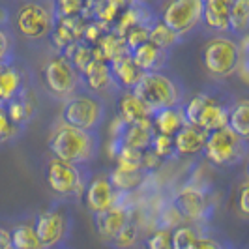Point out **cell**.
<instances>
[{
  "label": "cell",
  "instance_id": "33",
  "mask_svg": "<svg viewBox=\"0 0 249 249\" xmlns=\"http://www.w3.org/2000/svg\"><path fill=\"white\" fill-rule=\"evenodd\" d=\"M137 240H139V227L129 221L116 236L112 238L111 242L114 244L116 249H131L137 244Z\"/></svg>",
  "mask_w": 249,
  "mask_h": 249
},
{
  "label": "cell",
  "instance_id": "39",
  "mask_svg": "<svg viewBox=\"0 0 249 249\" xmlns=\"http://www.w3.org/2000/svg\"><path fill=\"white\" fill-rule=\"evenodd\" d=\"M238 212L242 217H248L249 215V186L248 184H242L240 191H238Z\"/></svg>",
  "mask_w": 249,
  "mask_h": 249
},
{
  "label": "cell",
  "instance_id": "22",
  "mask_svg": "<svg viewBox=\"0 0 249 249\" xmlns=\"http://www.w3.org/2000/svg\"><path fill=\"white\" fill-rule=\"evenodd\" d=\"M152 137H154V129H152V122L148 118V120H142V122H137V124L125 125L124 133L120 137V142L129 146V148L142 152V150L150 148Z\"/></svg>",
  "mask_w": 249,
  "mask_h": 249
},
{
  "label": "cell",
  "instance_id": "17",
  "mask_svg": "<svg viewBox=\"0 0 249 249\" xmlns=\"http://www.w3.org/2000/svg\"><path fill=\"white\" fill-rule=\"evenodd\" d=\"M202 2V19L212 30H229V12L234 0H200Z\"/></svg>",
  "mask_w": 249,
  "mask_h": 249
},
{
  "label": "cell",
  "instance_id": "41",
  "mask_svg": "<svg viewBox=\"0 0 249 249\" xmlns=\"http://www.w3.org/2000/svg\"><path fill=\"white\" fill-rule=\"evenodd\" d=\"M191 249H223L217 242H213L210 238H197L195 246Z\"/></svg>",
  "mask_w": 249,
  "mask_h": 249
},
{
  "label": "cell",
  "instance_id": "20",
  "mask_svg": "<svg viewBox=\"0 0 249 249\" xmlns=\"http://www.w3.org/2000/svg\"><path fill=\"white\" fill-rule=\"evenodd\" d=\"M150 116H152V111H150L142 101L139 100L133 92L124 94V96L120 98V101H118V118H120L125 125L148 120Z\"/></svg>",
  "mask_w": 249,
  "mask_h": 249
},
{
  "label": "cell",
  "instance_id": "26",
  "mask_svg": "<svg viewBox=\"0 0 249 249\" xmlns=\"http://www.w3.org/2000/svg\"><path fill=\"white\" fill-rule=\"evenodd\" d=\"M227 127H231L236 135L248 139L249 135V101L242 100L234 105V109L229 112Z\"/></svg>",
  "mask_w": 249,
  "mask_h": 249
},
{
  "label": "cell",
  "instance_id": "15",
  "mask_svg": "<svg viewBox=\"0 0 249 249\" xmlns=\"http://www.w3.org/2000/svg\"><path fill=\"white\" fill-rule=\"evenodd\" d=\"M176 208L187 219H200L206 212V195L193 186L184 187L176 197Z\"/></svg>",
  "mask_w": 249,
  "mask_h": 249
},
{
  "label": "cell",
  "instance_id": "36",
  "mask_svg": "<svg viewBox=\"0 0 249 249\" xmlns=\"http://www.w3.org/2000/svg\"><path fill=\"white\" fill-rule=\"evenodd\" d=\"M171 229H160L156 231L148 240V249H173L171 246Z\"/></svg>",
  "mask_w": 249,
  "mask_h": 249
},
{
  "label": "cell",
  "instance_id": "11",
  "mask_svg": "<svg viewBox=\"0 0 249 249\" xmlns=\"http://www.w3.org/2000/svg\"><path fill=\"white\" fill-rule=\"evenodd\" d=\"M36 236L43 249L54 248L56 244L62 242L68 231V217L60 210H49L43 212L34 223Z\"/></svg>",
  "mask_w": 249,
  "mask_h": 249
},
{
  "label": "cell",
  "instance_id": "1",
  "mask_svg": "<svg viewBox=\"0 0 249 249\" xmlns=\"http://www.w3.org/2000/svg\"><path fill=\"white\" fill-rule=\"evenodd\" d=\"M49 148L53 152V158L77 165L87 163L94 158L96 141L85 129L60 124L51 135Z\"/></svg>",
  "mask_w": 249,
  "mask_h": 249
},
{
  "label": "cell",
  "instance_id": "43",
  "mask_svg": "<svg viewBox=\"0 0 249 249\" xmlns=\"http://www.w3.org/2000/svg\"><path fill=\"white\" fill-rule=\"evenodd\" d=\"M0 249H12V240H10V232L6 229L0 227Z\"/></svg>",
  "mask_w": 249,
  "mask_h": 249
},
{
  "label": "cell",
  "instance_id": "4",
  "mask_svg": "<svg viewBox=\"0 0 249 249\" xmlns=\"http://www.w3.org/2000/svg\"><path fill=\"white\" fill-rule=\"evenodd\" d=\"M184 116H186V124L195 125L202 131L210 133L227 125L229 112L215 98L208 94H197L186 105Z\"/></svg>",
  "mask_w": 249,
  "mask_h": 249
},
{
  "label": "cell",
  "instance_id": "14",
  "mask_svg": "<svg viewBox=\"0 0 249 249\" xmlns=\"http://www.w3.org/2000/svg\"><path fill=\"white\" fill-rule=\"evenodd\" d=\"M150 122H152L154 133H161V135L175 137L176 133L186 125L184 109H180L176 105V107H167V109H161V111L152 112Z\"/></svg>",
  "mask_w": 249,
  "mask_h": 249
},
{
  "label": "cell",
  "instance_id": "42",
  "mask_svg": "<svg viewBox=\"0 0 249 249\" xmlns=\"http://www.w3.org/2000/svg\"><path fill=\"white\" fill-rule=\"evenodd\" d=\"M8 53H10V37L0 28V62L8 56Z\"/></svg>",
  "mask_w": 249,
  "mask_h": 249
},
{
  "label": "cell",
  "instance_id": "46",
  "mask_svg": "<svg viewBox=\"0 0 249 249\" xmlns=\"http://www.w3.org/2000/svg\"><path fill=\"white\" fill-rule=\"evenodd\" d=\"M141 2H148V0H141Z\"/></svg>",
  "mask_w": 249,
  "mask_h": 249
},
{
  "label": "cell",
  "instance_id": "37",
  "mask_svg": "<svg viewBox=\"0 0 249 249\" xmlns=\"http://www.w3.org/2000/svg\"><path fill=\"white\" fill-rule=\"evenodd\" d=\"M17 129H19V125L13 124L10 116H8V112L0 107V142H6L12 137H15Z\"/></svg>",
  "mask_w": 249,
  "mask_h": 249
},
{
  "label": "cell",
  "instance_id": "44",
  "mask_svg": "<svg viewBox=\"0 0 249 249\" xmlns=\"http://www.w3.org/2000/svg\"><path fill=\"white\" fill-rule=\"evenodd\" d=\"M2 21H6V13H4V10L0 8V23H2Z\"/></svg>",
  "mask_w": 249,
  "mask_h": 249
},
{
  "label": "cell",
  "instance_id": "21",
  "mask_svg": "<svg viewBox=\"0 0 249 249\" xmlns=\"http://www.w3.org/2000/svg\"><path fill=\"white\" fill-rule=\"evenodd\" d=\"M90 49H92L94 60H101V62L107 64L112 62L116 56H122L125 53H129L124 39L120 36H114V34H103Z\"/></svg>",
  "mask_w": 249,
  "mask_h": 249
},
{
  "label": "cell",
  "instance_id": "16",
  "mask_svg": "<svg viewBox=\"0 0 249 249\" xmlns=\"http://www.w3.org/2000/svg\"><path fill=\"white\" fill-rule=\"evenodd\" d=\"M206 131H202L195 125L186 124L175 137V152L182 154V156H195L204 150V142H206Z\"/></svg>",
  "mask_w": 249,
  "mask_h": 249
},
{
  "label": "cell",
  "instance_id": "32",
  "mask_svg": "<svg viewBox=\"0 0 249 249\" xmlns=\"http://www.w3.org/2000/svg\"><path fill=\"white\" fill-rule=\"evenodd\" d=\"M197 232L191 229V227H186V225H180L176 227L171 234V246L173 249H191L197 242Z\"/></svg>",
  "mask_w": 249,
  "mask_h": 249
},
{
  "label": "cell",
  "instance_id": "23",
  "mask_svg": "<svg viewBox=\"0 0 249 249\" xmlns=\"http://www.w3.org/2000/svg\"><path fill=\"white\" fill-rule=\"evenodd\" d=\"M129 54H131V60L135 62V66L144 73L146 71H156L158 66L163 62V51L160 47H156L154 43H150V41L141 43Z\"/></svg>",
  "mask_w": 249,
  "mask_h": 249
},
{
  "label": "cell",
  "instance_id": "9",
  "mask_svg": "<svg viewBox=\"0 0 249 249\" xmlns=\"http://www.w3.org/2000/svg\"><path fill=\"white\" fill-rule=\"evenodd\" d=\"M45 178L51 191L56 195H75L83 189V176L75 163L53 158L47 165Z\"/></svg>",
  "mask_w": 249,
  "mask_h": 249
},
{
  "label": "cell",
  "instance_id": "31",
  "mask_svg": "<svg viewBox=\"0 0 249 249\" xmlns=\"http://www.w3.org/2000/svg\"><path fill=\"white\" fill-rule=\"evenodd\" d=\"M88 0H56V15L58 19L83 17L87 12Z\"/></svg>",
  "mask_w": 249,
  "mask_h": 249
},
{
  "label": "cell",
  "instance_id": "28",
  "mask_svg": "<svg viewBox=\"0 0 249 249\" xmlns=\"http://www.w3.org/2000/svg\"><path fill=\"white\" fill-rule=\"evenodd\" d=\"M8 105L10 107H8L6 112H8L10 120L15 125L26 124L32 118V114H34V101H32V98H28L26 94H23L21 98H13Z\"/></svg>",
  "mask_w": 249,
  "mask_h": 249
},
{
  "label": "cell",
  "instance_id": "8",
  "mask_svg": "<svg viewBox=\"0 0 249 249\" xmlns=\"http://www.w3.org/2000/svg\"><path fill=\"white\" fill-rule=\"evenodd\" d=\"M43 83L53 96L68 98L77 88V71L62 54L53 56L43 68Z\"/></svg>",
  "mask_w": 249,
  "mask_h": 249
},
{
  "label": "cell",
  "instance_id": "34",
  "mask_svg": "<svg viewBox=\"0 0 249 249\" xmlns=\"http://www.w3.org/2000/svg\"><path fill=\"white\" fill-rule=\"evenodd\" d=\"M124 39L125 47L127 51L131 53V51L139 47L141 43H144V41H148V26L146 25H135V26H129L127 30L124 32Z\"/></svg>",
  "mask_w": 249,
  "mask_h": 249
},
{
  "label": "cell",
  "instance_id": "7",
  "mask_svg": "<svg viewBox=\"0 0 249 249\" xmlns=\"http://www.w3.org/2000/svg\"><path fill=\"white\" fill-rule=\"evenodd\" d=\"M200 21H202L200 0H171L163 10L161 23L178 36L191 32Z\"/></svg>",
  "mask_w": 249,
  "mask_h": 249
},
{
  "label": "cell",
  "instance_id": "5",
  "mask_svg": "<svg viewBox=\"0 0 249 249\" xmlns=\"http://www.w3.org/2000/svg\"><path fill=\"white\" fill-rule=\"evenodd\" d=\"M204 154L208 161H212L213 165H221V167L234 165L244 156V139L225 125L206 135Z\"/></svg>",
  "mask_w": 249,
  "mask_h": 249
},
{
  "label": "cell",
  "instance_id": "35",
  "mask_svg": "<svg viewBox=\"0 0 249 249\" xmlns=\"http://www.w3.org/2000/svg\"><path fill=\"white\" fill-rule=\"evenodd\" d=\"M150 150L156 152L160 158H169L175 154V139L169 135H161V133H154L152 142H150Z\"/></svg>",
  "mask_w": 249,
  "mask_h": 249
},
{
  "label": "cell",
  "instance_id": "27",
  "mask_svg": "<svg viewBox=\"0 0 249 249\" xmlns=\"http://www.w3.org/2000/svg\"><path fill=\"white\" fill-rule=\"evenodd\" d=\"M10 240H12V249H43L36 236L34 225H17L10 232Z\"/></svg>",
  "mask_w": 249,
  "mask_h": 249
},
{
  "label": "cell",
  "instance_id": "40",
  "mask_svg": "<svg viewBox=\"0 0 249 249\" xmlns=\"http://www.w3.org/2000/svg\"><path fill=\"white\" fill-rule=\"evenodd\" d=\"M105 32L101 30V23H92V25H87L85 26V32H83V37L87 39L88 43H96L101 36H103Z\"/></svg>",
  "mask_w": 249,
  "mask_h": 249
},
{
  "label": "cell",
  "instance_id": "6",
  "mask_svg": "<svg viewBox=\"0 0 249 249\" xmlns=\"http://www.w3.org/2000/svg\"><path fill=\"white\" fill-rule=\"evenodd\" d=\"M103 107L98 100L90 96H73L64 103L62 107V124L90 131L100 124Z\"/></svg>",
  "mask_w": 249,
  "mask_h": 249
},
{
  "label": "cell",
  "instance_id": "13",
  "mask_svg": "<svg viewBox=\"0 0 249 249\" xmlns=\"http://www.w3.org/2000/svg\"><path fill=\"white\" fill-rule=\"evenodd\" d=\"M127 223H129V210L122 206L120 202L111 206L105 212L94 213L96 231L103 240H112Z\"/></svg>",
  "mask_w": 249,
  "mask_h": 249
},
{
  "label": "cell",
  "instance_id": "3",
  "mask_svg": "<svg viewBox=\"0 0 249 249\" xmlns=\"http://www.w3.org/2000/svg\"><path fill=\"white\" fill-rule=\"evenodd\" d=\"M240 64V47L229 37H212L202 49V66L212 77L225 79L236 73Z\"/></svg>",
  "mask_w": 249,
  "mask_h": 249
},
{
  "label": "cell",
  "instance_id": "29",
  "mask_svg": "<svg viewBox=\"0 0 249 249\" xmlns=\"http://www.w3.org/2000/svg\"><path fill=\"white\" fill-rule=\"evenodd\" d=\"M249 25V2L248 0H234L229 12V30L244 32Z\"/></svg>",
  "mask_w": 249,
  "mask_h": 249
},
{
  "label": "cell",
  "instance_id": "2",
  "mask_svg": "<svg viewBox=\"0 0 249 249\" xmlns=\"http://www.w3.org/2000/svg\"><path fill=\"white\" fill-rule=\"evenodd\" d=\"M133 94L152 112L176 107L180 101V88L175 81L160 71H146L133 87Z\"/></svg>",
  "mask_w": 249,
  "mask_h": 249
},
{
  "label": "cell",
  "instance_id": "45",
  "mask_svg": "<svg viewBox=\"0 0 249 249\" xmlns=\"http://www.w3.org/2000/svg\"><path fill=\"white\" fill-rule=\"evenodd\" d=\"M88 2H100V0H88Z\"/></svg>",
  "mask_w": 249,
  "mask_h": 249
},
{
  "label": "cell",
  "instance_id": "12",
  "mask_svg": "<svg viewBox=\"0 0 249 249\" xmlns=\"http://www.w3.org/2000/svg\"><path fill=\"white\" fill-rule=\"evenodd\" d=\"M118 195H120V191L114 189L109 176L98 175L94 176L87 186V206L90 208V212L94 213L105 212L111 206L118 204Z\"/></svg>",
  "mask_w": 249,
  "mask_h": 249
},
{
  "label": "cell",
  "instance_id": "25",
  "mask_svg": "<svg viewBox=\"0 0 249 249\" xmlns=\"http://www.w3.org/2000/svg\"><path fill=\"white\" fill-rule=\"evenodd\" d=\"M23 79L15 68H0V103H10L19 96Z\"/></svg>",
  "mask_w": 249,
  "mask_h": 249
},
{
  "label": "cell",
  "instance_id": "24",
  "mask_svg": "<svg viewBox=\"0 0 249 249\" xmlns=\"http://www.w3.org/2000/svg\"><path fill=\"white\" fill-rule=\"evenodd\" d=\"M85 81L92 90H105L107 87L112 85V75L111 68L107 62H101V60H92L85 68Z\"/></svg>",
  "mask_w": 249,
  "mask_h": 249
},
{
  "label": "cell",
  "instance_id": "30",
  "mask_svg": "<svg viewBox=\"0 0 249 249\" xmlns=\"http://www.w3.org/2000/svg\"><path fill=\"white\" fill-rule=\"evenodd\" d=\"M178 37H180L178 34H175L169 26L163 25V23H156L148 30V41L154 43L156 47H160L161 51L173 47L176 41H178Z\"/></svg>",
  "mask_w": 249,
  "mask_h": 249
},
{
  "label": "cell",
  "instance_id": "10",
  "mask_svg": "<svg viewBox=\"0 0 249 249\" xmlns=\"http://www.w3.org/2000/svg\"><path fill=\"white\" fill-rule=\"evenodd\" d=\"M17 28L28 39H39L53 30V13L36 2L23 4L17 12Z\"/></svg>",
  "mask_w": 249,
  "mask_h": 249
},
{
  "label": "cell",
  "instance_id": "19",
  "mask_svg": "<svg viewBox=\"0 0 249 249\" xmlns=\"http://www.w3.org/2000/svg\"><path fill=\"white\" fill-rule=\"evenodd\" d=\"M109 68H111L112 81H116L124 88H133L139 83V79L142 77V73H144L131 60L129 53H125L122 56H116L112 62H109Z\"/></svg>",
  "mask_w": 249,
  "mask_h": 249
},
{
  "label": "cell",
  "instance_id": "38",
  "mask_svg": "<svg viewBox=\"0 0 249 249\" xmlns=\"http://www.w3.org/2000/svg\"><path fill=\"white\" fill-rule=\"evenodd\" d=\"M160 165H161V158L156 152H152L150 148L142 150V154H141V169L142 171H154Z\"/></svg>",
  "mask_w": 249,
  "mask_h": 249
},
{
  "label": "cell",
  "instance_id": "18",
  "mask_svg": "<svg viewBox=\"0 0 249 249\" xmlns=\"http://www.w3.org/2000/svg\"><path fill=\"white\" fill-rule=\"evenodd\" d=\"M111 184L116 191H133L144 182V171L139 165H125V163H116L114 171L109 176Z\"/></svg>",
  "mask_w": 249,
  "mask_h": 249
}]
</instances>
